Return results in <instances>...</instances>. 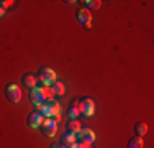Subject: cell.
<instances>
[{"label":"cell","mask_w":154,"mask_h":148,"mask_svg":"<svg viewBox=\"0 0 154 148\" xmlns=\"http://www.w3.org/2000/svg\"><path fill=\"white\" fill-rule=\"evenodd\" d=\"M53 91H51V86H43V87H33L31 92H30V101L35 107H41L43 104H45L46 101H49V99H53Z\"/></svg>","instance_id":"obj_1"},{"label":"cell","mask_w":154,"mask_h":148,"mask_svg":"<svg viewBox=\"0 0 154 148\" xmlns=\"http://www.w3.org/2000/svg\"><path fill=\"white\" fill-rule=\"evenodd\" d=\"M39 112L46 118H54V117L61 115V104L57 101H54V99H49V101H46L39 107Z\"/></svg>","instance_id":"obj_2"},{"label":"cell","mask_w":154,"mask_h":148,"mask_svg":"<svg viewBox=\"0 0 154 148\" xmlns=\"http://www.w3.org/2000/svg\"><path fill=\"white\" fill-rule=\"evenodd\" d=\"M39 81L43 82V86L49 87L53 82H56V81H57V76H56V72H54V69L43 68L41 71H39Z\"/></svg>","instance_id":"obj_3"},{"label":"cell","mask_w":154,"mask_h":148,"mask_svg":"<svg viewBox=\"0 0 154 148\" xmlns=\"http://www.w3.org/2000/svg\"><path fill=\"white\" fill-rule=\"evenodd\" d=\"M5 95L12 104H18L21 101V89L17 86V84H8L5 89Z\"/></svg>","instance_id":"obj_4"},{"label":"cell","mask_w":154,"mask_h":148,"mask_svg":"<svg viewBox=\"0 0 154 148\" xmlns=\"http://www.w3.org/2000/svg\"><path fill=\"white\" fill-rule=\"evenodd\" d=\"M41 132H43V135L53 138L57 133V122L54 120V118H45V122H43V125H41Z\"/></svg>","instance_id":"obj_5"},{"label":"cell","mask_w":154,"mask_h":148,"mask_svg":"<svg viewBox=\"0 0 154 148\" xmlns=\"http://www.w3.org/2000/svg\"><path fill=\"white\" fill-rule=\"evenodd\" d=\"M79 112H80V115H84V117H92L94 112H95V104H94L92 99H89V97L82 99V101H80Z\"/></svg>","instance_id":"obj_6"},{"label":"cell","mask_w":154,"mask_h":148,"mask_svg":"<svg viewBox=\"0 0 154 148\" xmlns=\"http://www.w3.org/2000/svg\"><path fill=\"white\" fill-rule=\"evenodd\" d=\"M26 122H28V125H30V128H33V130H38V128H41L43 122H45V117L41 115V112H39V110H35V112H31L30 115H28Z\"/></svg>","instance_id":"obj_7"},{"label":"cell","mask_w":154,"mask_h":148,"mask_svg":"<svg viewBox=\"0 0 154 148\" xmlns=\"http://www.w3.org/2000/svg\"><path fill=\"white\" fill-rule=\"evenodd\" d=\"M75 18H77V21H79V23H82L85 28L92 27V13H90L87 8H79V10H77Z\"/></svg>","instance_id":"obj_8"},{"label":"cell","mask_w":154,"mask_h":148,"mask_svg":"<svg viewBox=\"0 0 154 148\" xmlns=\"http://www.w3.org/2000/svg\"><path fill=\"white\" fill-rule=\"evenodd\" d=\"M77 135H79V140L87 142V143H90V145L95 142V133H94V130H90V128H82Z\"/></svg>","instance_id":"obj_9"},{"label":"cell","mask_w":154,"mask_h":148,"mask_svg":"<svg viewBox=\"0 0 154 148\" xmlns=\"http://www.w3.org/2000/svg\"><path fill=\"white\" fill-rule=\"evenodd\" d=\"M51 91H53L54 95H62L66 92V86L64 82H61V81H56V82L51 84Z\"/></svg>","instance_id":"obj_10"},{"label":"cell","mask_w":154,"mask_h":148,"mask_svg":"<svg viewBox=\"0 0 154 148\" xmlns=\"http://www.w3.org/2000/svg\"><path fill=\"white\" fill-rule=\"evenodd\" d=\"M80 130H82V125H80V122L77 120V118H74V120H71L67 124V132H71V133H79Z\"/></svg>","instance_id":"obj_11"},{"label":"cell","mask_w":154,"mask_h":148,"mask_svg":"<svg viewBox=\"0 0 154 148\" xmlns=\"http://www.w3.org/2000/svg\"><path fill=\"white\" fill-rule=\"evenodd\" d=\"M134 133H136V137H143L148 133V124L146 122H138L136 125H134Z\"/></svg>","instance_id":"obj_12"},{"label":"cell","mask_w":154,"mask_h":148,"mask_svg":"<svg viewBox=\"0 0 154 148\" xmlns=\"http://www.w3.org/2000/svg\"><path fill=\"white\" fill-rule=\"evenodd\" d=\"M23 84L26 87H30V89H33V87H36V77L33 76V74H25L23 76Z\"/></svg>","instance_id":"obj_13"},{"label":"cell","mask_w":154,"mask_h":148,"mask_svg":"<svg viewBox=\"0 0 154 148\" xmlns=\"http://www.w3.org/2000/svg\"><path fill=\"white\" fill-rule=\"evenodd\" d=\"M143 146H144L143 137H133V138H130V142H128V148H143Z\"/></svg>","instance_id":"obj_14"},{"label":"cell","mask_w":154,"mask_h":148,"mask_svg":"<svg viewBox=\"0 0 154 148\" xmlns=\"http://www.w3.org/2000/svg\"><path fill=\"white\" fill-rule=\"evenodd\" d=\"M75 142H77V135L75 133H71V132H67L64 135V138H62V143H64L66 146L72 145V143H75Z\"/></svg>","instance_id":"obj_15"},{"label":"cell","mask_w":154,"mask_h":148,"mask_svg":"<svg viewBox=\"0 0 154 148\" xmlns=\"http://www.w3.org/2000/svg\"><path fill=\"white\" fill-rule=\"evenodd\" d=\"M87 5V10H98L100 8V5H102V2L100 0H85V2H84Z\"/></svg>","instance_id":"obj_16"},{"label":"cell","mask_w":154,"mask_h":148,"mask_svg":"<svg viewBox=\"0 0 154 148\" xmlns=\"http://www.w3.org/2000/svg\"><path fill=\"white\" fill-rule=\"evenodd\" d=\"M79 109H77V107H74V105H72L71 107V109H69V112H67V115H69V118H71V120H74V118H77V117H79Z\"/></svg>","instance_id":"obj_17"},{"label":"cell","mask_w":154,"mask_h":148,"mask_svg":"<svg viewBox=\"0 0 154 148\" xmlns=\"http://www.w3.org/2000/svg\"><path fill=\"white\" fill-rule=\"evenodd\" d=\"M0 5L7 10V8H10V7L13 5V2H12V0H2V2H0Z\"/></svg>","instance_id":"obj_18"},{"label":"cell","mask_w":154,"mask_h":148,"mask_svg":"<svg viewBox=\"0 0 154 148\" xmlns=\"http://www.w3.org/2000/svg\"><path fill=\"white\" fill-rule=\"evenodd\" d=\"M3 15H5V8H3V7H2V5H0V18H2V17H3Z\"/></svg>","instance_id":"obj_19"},{"label":"cell","mask_w":154,"mask_h":148,"mask_svg":"<svg viewBox=\"0 0 154 148\" xmlns=\"http://www.w3.org/2000/svg\"><path fill=\"white\" fill-rule=\"evenodd\" d=\"M51 148H67L66 145H51Z\"/></svg>","instance_id":"obj_20"}]
</instances>
